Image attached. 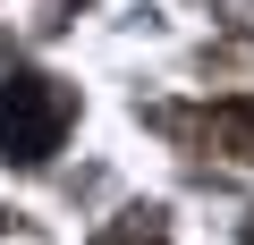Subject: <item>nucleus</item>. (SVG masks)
Here are the masks:
<instances>
[{
  "label": "nucleus",
  "instance_id": "obj_1",
  "mask_svg": "<svg viewBox=\"0 0 254 245\" xmlns=\"http://www.w3.org/2000/svg\"><path fill=\"white\" fill-rule=\"evenodd\" d=\"M76 127V85L43 76V68H17V76H0V161H51Z\"/></svg>",
  "mask_w": 254,
  "mask_h": 245
},
{
  "label": "nucleus",
  "instance_id": "obj_2",
  "mask_svg": "<svg viewBox=\"0 0 254 245\" xmlns=\"http://www.w3.org/2000/svg\"><path fill=\"white\" fill-rule=\"evenodd\" d=\"M161 237H170V220H161L153 203H127V211H119V220H110L93 245H161Z\"/></svg>",
  "mask_w": 254,
  "mask_h": 245
},
{
  "label": "nucleus",
  "instance_id": "obj_3",
  "mask_svg": "<svg viewBox=\"0 0 254 245\" xmlns=\"http://www.w3.org/2000/svg\"><path fill=\"white\" fill-rule=\"evenodd\" d=\"M203 118H212L203 136H212L220 152H254V101H220V110H203Z\"/></svg>",
  "mask_w": 254,
  "mask_h": 245
},
{
  "label": "nucleus",
  "instance_id": "obj_4",
  "mask_svg": "<svg viewBox=\"0 0 254 245\" xmlns=\"http://www.w3.org/2000/svg\"><path fill=\"white\" fill-rule=\"evenodd\" d=\"M246 245H254V228H246Z\"/></svg>",
  "mask_w": 254,
  "mask_h": 245
},
{
  "label": "nucleus",
  "instance_id": "obj_5",
  "mask_svg": "<svg viewBox=\"0 0 254 245\" xmlns=\"http://www.w3.org/2000/svg\"><path fill=\"white\" fill-rule=\"evenodd\" d=\"M0 228H9V220H0Z\"/></svg>",
  "mask_w": 254,
  "mask_h": 245
}]
</instances>
